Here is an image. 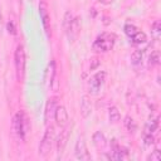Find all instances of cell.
<instances>
[{
    "mask_svg": "<svg viewBox=\"0 0 161 161\" xmlns=\"http://www.w3.org/2000/svg\"><path fill=\"white\" fill-rule=\"evenodd\" d=\"M116 42V35L111 33H103L97 36V39L93 43V50L101 52V53H107L109 52Z\"/></svg>",
    "mask_w": 161,
    "mask_h": 161,
    "instance_id": "1",
    "label": "cell"
},
{
    "mask_svg": "<svg viewBox=\"0 0 161 161\" xmlns=\"http://www.w3.org/2000/svg\"><path fill=\"white\" fill-rule=\"evenodd\" d=\"M54 137H55V130H54V126H48L40 143H39V148H38V152L40 156L45 157L50 150H52V146H53V142H54Z\"/></svg>",
    "mask_w": 161,
    "mask_h": 161,
    "instance_id": "2",
    "label": "cell"
},
{
    "mask_svg": "<svg viewBox=\"0 0 161 161\" xmlns=\"http://www.w3.org/2000/svg\"><path fill=\"white\" fill-rule=\"evenodd\" d=\"M14 63H15L18 79H19V82H21L24 79V73H25V52H24V47L21 44H19L15 49Z\"/></svg>",
    "mask_w": 161,
    "mask_h": 161,
    "instance_id": "3",
    "label": "cell"
},
{
    "mask_svg": "<svg viewBox=\"0 0 161 161\" xmlns=\"http://www.w3.org/2000/svg\"><path fill=\"white\" fill-rule=\"evenodd\" d=\"M13 130L14 132L21 138H25V135L28 132V119L26 116L23 112H18L13 117Z\"/></svg>",
    "mask_w": 161,
    "mask_h": 161,
    "instance_id": "4",
    "label": "cell"
},
{
    "mask_svg": "<svg viewBox=\"0 0 161 161\" xmlns=\"http://www.w3.org/2000/svg\"><path fill=\"white\" fill-rule=\"evenodd\" d=\"M104 79H106V72H103V70H99L94 75H92L89 78V80H88V91H89V93L91 94H97L98 91L101 89V87L103 86Z\"/></svg>",
    "mask_w": 161,
    "mask_h": 161,
    "instance_id": "5",
    "label": "cell"
},
{
    "mask_svg": "<svg viewBox=\"0 0 161 161\" xmlns=\"http://www.w3.org/2000/svg\"><path fill=\"white\" fill-rule=\"evenodd\" d=\"M39 14H40V20H42V24H43V29H44L47 36L50 38V35H52V30H50V16H49V13H48L47 3L44 0H42L40 4H39Z\"/></svg>",
    "mask_w": 161,
    "mask_h": 161,
    "instance_id": "6",
    "label": "cell"
},
{
    "mask_svg": "<svg viewBox=\"0 0 161 161\" xmlns=\"http://www.w3.org/2000/svg\"><path fill=\"white\" fill-rule=\"evenodd\" d=\"M74 155L78 160H83V161L91 160V155L87 150V143L84 141V137H79L77 140L75 146H74Z\"/></svg>",
    "mask_w": 161,
    "mask_h": 161,
    "instance_id": "7",
    "label": "cell"
},
{
    "mask_svg": "<svg viewBox=\"0 0 161 161\" xmlns=\"http://www.w3.org/2000/svg\"><path fill=\"white\" fill-rule=\"evenodd\" d=\"M57 107H58L57 98L55 97L49 98L47 104H45V111H44V122H45V125H49V122L54 119V114H55Z\"/></svg>",
    "mask_w": 161,
    "mask_h": 161,
    "instance_id": "8",
    "label": "cell"
},
{
    "mask_svg": "<svg viewBox=\"0 0 161 161\" xmlns=\"http://www.w3.org/2000/svg\"><path fill=\"white\" fill-rule=\"evenodd\" d=\"M79 31H80V20H79V18H74L73 21H72V24L65 30L67 36H68V39H69L70 43H74L77 40V38L79 35Z\"/></svg>",
    "mask_w": 161,
    "mask_h": 161,
    "instance_id": "9",
    "label": "cell"
},
{
    "mask_svg": "<svg viewBox=\"0 0 161 161\" xmlns=\"http://www.w3.org/2000/svg\"><path fill=\"white\" fill-rule=\"evenodd\" d=\"M69 132H70L69 127L64 126L63 130L60 131L58 138H57V151H58L59 155L63 153V151H64V148L67 146V142H68V138H69Z\"/></svg>",
    "mask_w": 161,
    "mask_h": 161,
    "instance_id": "10",
    "label": "cell"
},
{
    "mask_svg": "<svg viewBox=\"0 0 161 161\" xmlns=\"http://www.w3.org/2000/svg\"><path fill=\"white\" fill-rule=\"evenodd\" d=\"M54 119L57 122V125L59 127H64L68 123V112L65 109L64 106H58L55 109V114H54Z\"/></svg>",
    "mask_w": 161,
    "mask_h": 161,
    "instance_id": "11",
    "label": "cell"
},
{
    "mask_svg": "<svg viewBox=\"0 0 161 161\" xmlns=\"http://www.w3.org/2000/svg\"><path fill=\"white\" fill-rule=\"evenodd\" d=\"M92 112V103L88 96H83L80 98V114L83 118H87Z\"/></svg>",
    "mask_w": 161,
    "mask_h": 161,
    "instance_id": "12",
    "label": "cell"
},
{
    "mask_svg": "<svg viewBox=\"0 0 161 161\" xmlns=\"http://www.w3.org/2000/svg\"><path fill=\"white\" fill-rule=\"evenodd\" d=\"M54 78H55V62L54 60H50V63L48 64V68L45 70L44 80L48 82V84L52 87L53 83H54Z\"/></svg>",
    "mask_w": 161,
    "mask_h": 161,
    "instance_id": "13",
    "label": "cell"
},
{
    "mask_svg": "<svg viewBox=\"0 0 161 161\" xmlns=\"http://www.w3.org/2000/svg\"><path fill=\"white\" fill-rule=\"evenodd\" d=\"M92 141H93V145H94L98 150L103 148V147L106 146V143H107L106 137H104V135H103L101 131H97V132H94V133H93Z\"/></svg>",
    "mask_w": 161,
    "mask_h": 161,
    "instance_id": "14",
    "label": "cell"
},
{
    "mask_svg": "<svg viewBox=\"0 0 161 161\" xmlns=\"http://www.w3.org/2000/svg\"><path fill=\"white\" fill-rule=\"evenodd\" d=\"M158 127V117L148 121L146 125H145V128H143V135H147V133H153Z\"/></svg>",
    "mask_w": 161,
    "mask_h": 161,
    "instance_id": "15",
    "label": "cell"
},
{
    "mask_svg": "<svg viewBox=\"0 0 161 161\" xmlns=\"http://www.w3.org/2000/svg\"><path fill=\"white\" fill-rule=\"evenodd\" d=\"M108 118H109V122H112V123H117L121 119V114H119V111H118L117 107H114V106L109 107V109H108Z\"/></svg>",
    "mask_w": 161,
    "mask_h": 161,
    "instance_id": "16",
    "label": "cell"
},
{
    "mask_svg": "<svg viewBox=\"0 0 161 161\" xmlns=\"http://www.w3.org/2000/svg\"><path fill=\"white\" fill-rule=\"evenodd\" d=\"M151 35L155 40H158L161 36V23L158 20H155L151 25Z\"/></svg>",
    "mask_w": 161,
    "mask_h": 161,
    "instance_id": "17",
    "label": "cell"
},
{
    "mask_svg": "<svg viewBox=\"0 0 161 161\" xmlns=\"http://www.w3.org/2000/svg\"><path fill=\"white\" fill-rule=\"evenodd\" d=\"M123 123H125V127L128 130V132H135V131L137 130V123H136L135 119H133L132 117H130V116H126V117H125Z\"/></svg>",
    "mask_w": 161,
    "mask_h": 161,
    "instance_id": "18",
    "label": "cell"
},
{
    "mask_svg": "<svg viewBox=\"0 0 161 161\" xmlns=\"http://www.w3.org/2000/svg\"><path fill=\"white\" fill-rule=\"evenodd\" d=\"M142 55H143V52L140 50V49H136L132 54H131V63L133 65H138L142 60Z\"/></svg>",
    "mask_w": 161,
    "mask_h": 161,
    "instance_id": "19",
    "label": "cell"
},
{
    "mask_svg": "<svg viewBox=\"0 0 161 161\" xmlns=\"http://www.w3.org/2000/svg\"><path fill=\"white\" fill-rule=\"evenodd\" d=\"M158 64H160V53H158V50H155L148 57V65L155 67V65H158Z\"/></svg>",
    "mask_w": 161,
    "mask_h": 161,
    "instance_id": "20",
    "label": "cell"
},
{
    "mask_svg": "<svg viewBox=\"0 0 161 161\" xmlns=\"http://www.w3.org/2000/svg\"><path fill=\"white\" fill-rule=\"evenodd\" d=\"M73 19H74V16H73L72 11H70V10L65 11V14H64V16H63V28H64V31H65V30L68 29V26L72 24Z\"/></svg>",
    "mask_w": 161,
    "mask_h": 161,
    "instance_id": "21",
    "label": "cell"
},
{
    "mask_svg": "<svg viewBox=\"0 0 161 161\" xmlns=\"http://www.w3.org/2000/svg\"><path fill=\"white\" fill-rule=\"evenodd\" d=\"M123 31H125V34L127 35V36H133L137 31H138V29L136 28V25H133V24H130V23H127L125 26H123Z\"/></svg>",
    "mask_w": 161,
    "mask_h": 161,
    "instance_id": "22",
    "label": "cell"
},
{
    "mask_svg": "<svg viewBox=\"0 0 161 161\" xmlns=\"http://www.w3.org/2000/svg\"><path fill=\"white\" fill-rule=\"evenodd\" d=\"M132 38V42L135 43V44H142V43H145L146 40H147V36H146V34L143 33V31H137L133 36H131Z\"/></svg>",
    "mask_w": 161,
    "mask_h": 161,
    "instance_id": "23",
    "label": "cell"
},
{
    "mask_svg": "<svg viewBox=\"0 0 161 161\" xmlns=\"http://www.w3.org/2000/svg\"><path fill=\"white\" fill-rule=\"evenodd\" d=\"M147 160H148V161H160V160H161L160 150H158V148H155V150L151 152V155L147 156Z\"/></svg>",
    "mask_w": 161,
    "mask_h": 161,
    "instance_id": "24",
    "label": "cell"
},
{
    "mask_svg": "<svg viewBox=\"0 0 161 161\" xmlns=\"http://www.w3.org/2000/svg\"><path fill=\"white\" fill-rule=\"evenodd\" d=\"M143 143H145V146H151V145H153V143H155L153 135H152V133L143 135Z\"/></svg>",
    "mask_w": 161,
    "mask_h": 161,
    "instance_id": "25",
    "label": "cell"
},
{
    "mask_svg": "<svg viewBox=\"0 0 161 161\" xmlns=\"http://www.w3.org/2000/svg\"><path fill=\"white\" fill-rule=\"evenodd\" d=\"M98 65H99V60H98V58H97V57L92 58V59H91V64H89V69H91V70H94Z\"/></svg>",
    "mask_w": 161,
    "mask_h": 161,
    "instance_id": "26",
    "label": "cell"
},
{
    "mask_svg": "<svg viewBox=\"0 0 161 161\" xmlns=\"http://www.w3.org/2000/svg\"><path fill=\"white\" fill-rule=\"evenodd\" d=\"M6 29H8V33L9 34H16V30H15V25H14V23L13 21H9L8 24H6Z\"/></svg>",
    "mask_w": 161,
    "mask_h": 161,
    "instance_id": "27",
    "label": "cell"
},
{
    "mask_svg": "<svg viewBox=\"0 0 161 161\" xmlns=\"http://www.w3.org/2000/svg\"><path fill=\"white\" fill-rule=\"evenodd\" d=\"M98 3H101L103 5H109V4L113 3V0H98Z\"/></svg>",
    "mask_w": 161,
    "mask_h": 161,
    "instance_id": "28",
    "label": "cell"
},
{
    "mask_svg": "<svg viewBox=\"0 0 161 161\" xmlns=\"http://www.w3.org/2000/svg\"><path fill=\"white\" fill-rule=\"evenodd\" d=\"M0 26H1V8H0Z\"/></svg>",
    "mask_w": 161,
    "mask_h": 161,
    "instance_id": "29",
    "label": "cell"
},
{
    "mask_svg": "<svg viewBox=\"0 0 161 161\" xmlns=\"http://www.w3.org/2000/svg\"><path fill=\"white\" fill-rule=\"evenodd\" d=\"M29 1H34V0H29Z\"/></svg>",
    "mask_w": 161,
    "mask_h": 161,
    "instance_id": "30",
    "label": "cell"
}]
</instances>
